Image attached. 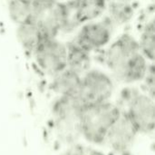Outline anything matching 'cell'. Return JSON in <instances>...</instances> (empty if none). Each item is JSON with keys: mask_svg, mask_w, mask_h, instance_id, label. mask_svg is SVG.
I'll use <instances>...</instances> for the list:
<instances>
[{"mask_svg": "<svg viewBox=\"0 0 155 155\" xmlns=\"http://www.w3.org/2000/svg\"><path fill=\"white\" fill-rule=\"evenodd\" d=\"M124 112L139 134H150L155 127L154 100L147 94L134 93L127 99Z\"/></svg>", "mask_w": 155, "mask_h": 155, "instance_id": "5", "label": "cell"}, {"mask_svg": "<svg viewBox=\"0 0 155 155\" xmlns=\"http://www.w3.org/2000/svg\"><path fill=\"white\" fill-rule=\"evenodd\" d=\"M16 36L23 49L32 55L38 45L47 38L41 28L34 21L18 25Z\"/></svg>", "mask_w": 155, "mask_h": 155, "instance_id": "10", "label": "cell"}, {"mask_svg": "<svg viewBox=\"0 0 155 155\" xmlns=\"http://www.w3.org/2000/svg\"><path fill=\"white\" fill-rule=\"evenodd\" d=\"M76 15L81 25L97 19L104 12L106 0H74Z\"/></svg>", "mask_w": 155, "mask_h": 155, "instance_id": "12", "label": "cell"}, {"mask_svg": "<svg viewBox=\"0 0 155 155\" xmlns=\"http://www.w3.org/2000/svg\"><path fill=\"white\" fill-rule=\"evenodd\" d=\"M33 55L39 68L52 76L66 68L67 45L56 37L45 39Z\"/></svg>", "mask_w": 155, "mask_h": 155, "instance_id": "4", "label": "cell"}, {"mask_svg": "<svg viewBox=\"0 0 155 155\" xmlns=\"http://www.w3.org/2000/svg\"><path fill=\"white\" fill-rule=\"evenodd\" d=\"M121 114L120 107L111 101L84 107L80 115L81 135L91 143H104L108 131Z\"/></svg>", "mask_w": 155, "mask_h": 155, "instance_id": "1", "label": "cell"}, {"mask_svg": "<svg viewBox=\"0 0 155 155\" xmlns=\"http://www.w3.org/2000/svg\"><path fill=\"white\" fill-rule=\"evenodd\" d=\"M110 21L116 24L127 23L133 16L134 11L128 2L113 1L109 6Z\"/></svg>", "mask_w": 155, "mask_h": 155, "instance_id": "16", "label": "cell"}, {"mask_svg": "<svg viewBox=\"0 0 155 155\" xmlns=\"http://www.w3.org/2000/svg\"><path fill=\"white\" fill-rule=\"evenodd\" d=\"M138 131L124 112L111 126L104 143L117 153H124L131 149L135 142Z\"/></svg>", "mask_w": 155, "mask_h": 155, "instance_id": "7", "label": "cell"}, {"mask_svg": "<svg viewBox=\"0 0 155 155\" xmlns=\"http://www.w3.org/2000/svg\"><path fill=\"white\" fill-rule=\"evenodd\" d=\"M145 85L147 87V94L151 97H154V67L153 64H150L147 70V73L144 76Z\"/></svg>", "mask_w": 155, "mask_h": 155, "instance_id": "17", "label": "cell"}, {"mask_svg": "<svg viewBox=\"0 0 155 155\" xmlns=\"http://www.w3.org/2000/svg\"><path fill=\"white\" fill-rule=\"evenodd\" d=\"M112 37V22L91 21L82 25L74 42L88 52L105 46Z\"/></svg>", "mask_w": 155, "mask_h": 155, "instance_id": "6", "label": "cell"}, {"mask_svg": "<svg viewBox=\"0 0 155 155\" xmlns=\"http://www.w3.org/2000/svg\"><path fill=\"white\" fill-rule=\"evenodd\" d=\"M43 1H47V2H54V3H58V2H64L65 0H43Z\"/></svg>", "mask_w": 155, "mask_h": 155, "instance_id": "19", "label": "cell"}, {"mask_svg": "<svg viewBox=\"0 0 155 155\" xmlns=\"http://www.w3.org/2000/svg\"><path fill=\"white\" fill-rule=\"evenodd\" d=\"M112 78L100 70H88L81 78L78 91L74 97L83 107L110 101L114 93Z\"/></svg>", "mask_w": 155, "mask_h": 155, "instance_id": "3", "label": "cell"}, {"mask_svg": "<svg viewBox=\"0 0 155 155\" xmlns=\"http://www.w3.org/2000/svg\"><path fill=\"white\" fill-rule=\"evenodd\" d=\"M67 45V65L66 67L80 74H84L90 70L91 55L90 52L82 48L74 42Z\"/></svg>", "mask_w": 155, "mask_h": 155, "instance_id": "13", "label": "cell"}, {"mask_svg": "<svg viewBox=\"0 0 155 155\" xmlns=\"http://www.w3.org/2000/svg\"><path fill=\"white\" fill-rule=\"evenodd\" d=\"M82 74L65 68L53 75L51 88L59 96H74L81 83Z\"/></svg>", "mask_w": 155, "mask_h": 155, "instance_id": "11", "label": "cell"}, {"mask_svg": "<svg viewBox=\"0 0 155 155\" xmlns=\"http://www.w3.org/2000/svg\"><path fill=\"white\" fill-rule=\"evenodd\" d=\"M155 26L154 22H149L143 28L138 40L140 52L148 60L153 62L155 56Z\"/></svg>", "mask_w": 155, "mask_h": 155, "instance_id": "15", "label": "cell"}, {"mask_svg": "<svg viewBox=\"0 0 155 155\" xmlns=\"http://www.w3.org/2000/svg\"><path fill=\"white\" fill-rule=\"evenodd\" d=\"M113 1H121V2H129L131 0H113Z\"/></svg>", "mask_w": 155, "mask_h": 155, "instance_id": "20", "label": "cell"}, {"mask_svg": "<svg viewBox=\"0 0 155 155\" xmlns=\"http://www.w3.org/2000/svg\"><path fill=\"white\" fill-rule=\"evenodd\" d=\"M7 9L11 20L17 25L30 22L34 15L35 0H9Z\"/></svg>", "mask_w": 155, "mask_h": 155, "instance_id": "14", "label": "cell"}, {"mask_svg": "<svg viewBox=\"0 0 155 155\" xmlns=\"http://www.w3.org/2000/svg\"><path fill=\"white\" fill-rule=\"evenodd\" d=\"M84 107L74 96H59L52 114L57 134L68 144L74 143L80 134V115Z\"/></svg>", "mask_w": 155, "mask_h": 155, "instance_id": "2", "label": "cell"}, {"mask_svg": "<svg viewBox=\"0 0 155 155\" xmlns=\"http://www.w3.org/2000/svg\"><path fill=\"white\" fill-rule=\"evenodd\" d=\"M138 52H140L138 40L130 35H123L108 47L105 54L106 64L112 71Z\"/></svg>", "mask_w": 155, "mask_h": 155, "instance_id": "9", "label": "cell"}, {"mask_svg": "<svg viewBox=\"0 0 155 155\" xmlns=\"http://www.w3.org/2000/svg\"><path fill=\"white\" fill-rule=\"evenodd\" d=\"M60 155H85L84 148L78 143H71Z\"/></svg>", "mask_w": 155, "mask_h": 155, "instance_id": "18", "label": "cell"}, {"mask_svg": "<svg viewBox=\"0 0 155 155\" xmlns=\"http://www.w3.org/2000/svg\"><path fill=\"white\" fill-rule=\"evenodd\" d=\"M148 67V60L141 52H138L114 68L111 72L116 80L124 84H133L143 80Z\"/></svg>", "mask_w": 155, "mask_h": 155, "instance_id": "8", "label": "cell"}]
</instances>
